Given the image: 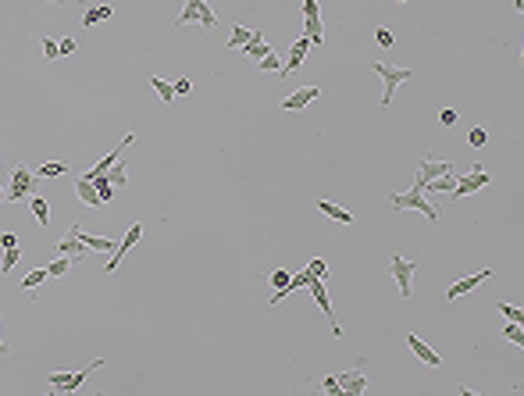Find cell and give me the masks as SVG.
<instances>
[{
    "instance_id": "obj_33",
    "label": "cell",
    "mask_w": 524,
    "mask_h": 396,
    "mask_svg": "<svg viewBox=\"0 0 524 396\" xmlns=\"http://www.w3.org/2000/svg\"><path fill=\"white\" fill-rule=\"evenodd\" d=\"M250 32H254V29H246V26H232V32H228V47H243L246 39H250Z\"/></svg>"
},
{
    "instance_id": "obj_28",
    "label": "cell",
    "mask_w": 524,
    "mask_h": 396,
    "mask_svg": "<svg viewBox=\"0 0 524 396\" xmlns=\"http://www.w3.org/2000/svg\"><path fill=\"white\" fill-rule=\"evenodd\" d=\"M65 172H68L65 161H50V164H43V168H36V179H57V175H65Z\"/></svg>"
},
{
    "instance_id": "obj_36",
    "label": "cell",
    "mask_w": 524,
    "mask_h": 396,
    "mask_svg": "<svg viewBox=\"0 0 524 396\" xmlns=\"http://www.w3.org/2000/svg\"><path fill=\"white\" fill-rule=\"evenodd\" d=\"M307 272H310V279H328V264H325L321 257H314V261L307 264Z\"/></svg>"
},
{
    "instance_id": "obj_32",
    "label": "cell",
    "mask_w": 524,
    "mask_h": 396,
    "mask_svg": "<svg viewBox=\"0 0 524 396\" xmlns=\"http://www.w3.org/2000/svg\"><path fill=\"white\" fill-rule=\"evenodd\" d=\"M257 68H261V72H279V75H282V57H279L275 50H271L268 57H261V61H257Z\"/></svg>"
},
{
    "instance_id": "obj_7",
    "label": "cell",
    "mask_w": 524,
    "mask_h": 396,
    "mask_svg": "<svg viewBox=\"0 0 524 396\" xmlns=\"http://www.w3.org/2000/svg\"><path fill=\"white\" fill-rule=\"evenodd\" d=\"M389 272H392V279H396V286H400V297L407 300L410 293H414V272H417V261H410V257H400V254H392L389 257Z\"/></svg>"
},
{
    "instance_id": "obj_6",
    "label": "cell",
    "mask_w": 524,
    "mask_h": 396,
    "mask_svg": "<svg viewBox=\"0 0 524 396\" xmlns=\"http://www.w3.org/2000/svg\"><path fill=\"white\" fill-rule=\"evenodd\" d=\"M32 190H36V172H29L26 164H18V168L11 172V190H8V204H22V200H29L32 197Z\"/></svg>"
},
{
    "instance_id": "obj_17",
    "label": "cell",
    "mask_w": 524,
    "mask_h": 396,
    "mask_svg": "<svg viewBox=\"0 0 524 396\" xmlns=\"http://www.w3.org/2000/svg\"><path fill=\"white\" fill-rule=\"evenodd\" d=\"M307 50H310V39H307V36H300L296 43H292V50H289V61H282V75L300 72V68H303V61H307Z\"/></svg>"
},
{
    "instance_id": "obj_16",
    "label": "cell",
    "mask_w": 524,
    "mask_h": 396,
    "mask_svg": "<svg viewBox=\"0 0 524 396\" xmlns=\"http://www.w3.org/2000/svg\"><path fill=\"white\" fill-rule=\"evenodd\" d=\"M489 279H492V268H485V272H474V275H467V279H460V282H453V286L446 289V300L464 297V293H471V289H478L481 282H489Z\"/></svg>"
},
{
    "instance_id": "obj_37",
    "label": "cell",
    "mask_w": 524,
    "mask_h": 396,
    "mask_svg": "<svg viewBox=\"0 0 524 396\" xmlns=\"http://www.w3.org/2000/svg\"><path fill=\"white\" fill-rule=\"evenodd\" d=\"M467 143H471V147H485V143H489V132L481 129V125H474V129L467 132Z\"/></svg>"
},
{
    "instance_id": "obj_11",
    "label": "cell",
    "mask_w": 524,
    "mask_h": 396,
    "mask_svg": "<svg viewBox=\"0 0 524 396\" xmlns=\"http://www.w3.org/2000/svg\"><path fill=\"white\" fill-rule=\"evenodd\" d=\"M335 379H339V389H343V396H364L367 393V375L361 371V364L357 368H350V371H339L335 375Z\"/></svg>"
},
{
    "instance_id": "obj_41",
    "label": "cell",
    "mask_w": 524,
    "mask_h": 396,
    "mask_svg": "<svg viewBox=\"0 0 524 396\" xmlns=\"http://www.w3.org/2000/svg\"><path fill=\"white\" fill-rule=\"evenodd\" d=\"M172 86H175V97H185V93H193V82L185 79V75H182V79H175Z\"/></svg>"
},
{
    "instance_id": "obj_13",
    "label": "cell",
    "mask_w": 524,
    "mask_h": 396,
    "mask_svg": "<svg viewBox=\"0 0 524 396\" xmlns=\"http://www.w3.org/2000/svg\"><path fill=\"white\" fill-rule=\"evenodd\" d=\"M321 97V90L318 86H300L296 93H289L285 100H282V111H289V115H300V111H307L314 100Z\"/></svg>"
},
{
    "instance_id": "obj_2",
    "label": "cell",
    "mask_w": 524,
    "mask_h": 396,
    "mask_svg": "<svg viewBox=\"0 0 524 396\" xmlns=\"http://www.w3.org/2000/svg\"><path fill=\"white\" fill-rule=\"evenodd\" d=\"M389 200H392V207H396V211H417V215H425L428 221H435V218H439L435 204H432V200H425V190H421L417 182L410 186L407 193H392Z\"/></svg>"
},
{
    "instance_id": "obj_30",
    "label": "cell",
    "mask_w": 524,
    "mask_h": 396,
    "mask_svg": "<svg viewBox=\"0 0 524 396\" xmlns=\"http://www.w3.org/2000/svg\"><path fill=\"white\" fill-rule=\"evenodd\" d=\"M50 275H47V268H36V272H29L26 279H22V289H26V293H32V289L39 286V282H47Z\"/></svg>"
},
{
    "instance_id": "obj_40",
    "label": "cell",
    "mask_w": 524,
    "mask_h": 396,
    "mask_svg": "<svg viewBox=\"0 0 524 396\" xmlns=\"http://www.w3.org/2000/svg\"><path fill=\"white\" fill-rule=\"evenodd\" d=\"M321 393H328V396H343V389H339V379H335V375H328V379H321Z\"/></svg>"
},
{
    "instance_id": "obj_20",
    "label": "cell",
    "mask_w": 524,
    "mask_h": 396,
    "mask_svg": "<svg viewBox=\"0 0 524 396\" xmlns=\"http://www.w3.org/2000/svg\"><path fill=\"white\" fill-rule=\"evenodd\" d=\"M318 211H321V215H328L332 221H343V225H350V221H353V215L346 211V207H339V204H332V200H325V197L318 200Z\"/></svg>"
},
{
    "instance_id": "obj_10",
    "label": "cell",
    "mask_w": 524,
    "mask_h": 396,
    "mask_svg": "<svg viewBox=\"0 0 524 396\" xmlns=\"http://www.w3.org/2000/svg\"><path fill=\"white\" fill-rule=\"evenodd\" d=\"M307 289H310V297H314V304L321 307V315L328 318V325H332V336L335 339H343V328L335 325V315H332V300H328V289H325V279H310L307 282Z\"/></svg>"
},
{
    "instance_id": "obj_35",
    "label": "cell",
    "mask_w": 524,
    "mask_h": 396,
    "mask_svg": "<svg viewBox=\"0 0 524 396\" xmlns=\"http://www.w3.org/2000/svg\"><path fill=\"white\" fill-rule=\"evenodd\" d=\"M374 43H379L382 50H389V47L396 43V36H392V32H389L385 26H379V29H374Z\"/></svg>"
},
{
    "instance_id": "obj_48",
    "label": "cell",
    "mask_w": 524,
    "mask_h": 396,
    "mask_svg": "<svg viewBox=\"0 0 524 396\" xmlns=\"http://www.w3.org/2000/svg\"><path fill=\"white\" fill-rule=\"evenodd\" d=\"M396 4H407V0H396Z\"/></svg>"
},
{
    "instance_id": "obj_4",
    "label": "cell",
    "mask_w": 524,
    "mask_h": 396,
    "mask_svg": "<svg viewBox=\"0 0 524 396\" xmlns=\"http://www.w3.org/2000/svg\"><path fill=\"white\" fill-rule=\"evenodd\" d=\"M371 72L382 79V108H389V103H392L396 86H400V82H407V79L414 75L410 68H389V65H382V61H371Z\"/></svg>"
},
{
    "instance_id": "obj_42",
    "label": "cell",
    "mask_w": 524,
    "mask_h": 396,
    "mask_svg": "<svg viewBox=\"0 0 524 396\" xmlns=\"http://www.w3.org/2000/svg\"><path fill=\"white\" fill-rule=\"evenodd\" d=\"M456 118H460V115H456L453 108H443V111H439V121H443L446 129H453V125H456Z\"/></svg>"
},
{
    "instance_id": "obj_26",
    "label": "cell",
    "mask_w": 524,
    "mask_h": 396,
    "mask_svg": "<svg viewBox=\"0 0 524 396\" xmlns=\"http://www.w3.org/2000/svg\"><path fill=\"white\" fill-rule=\"evenodd\" d=\"M79 236H82V243H86L90 250H97V254H111L114 250V243L108 236H86V232H79Z\"/></svg>"
},
{
    "instance_id": "obj_5",
    "label": "cell",
    "mask_w": 524,
    "mask_h": 396,
    "mask_svg": "<svg viewBox=\"0 0 524 396\" xmlns=\"http://www.w3.org/2000/svg\"><path fill=\"white\" fill-rule=\"evenodd\" d=\"M97 368H103V357H97V361H90L86 368H82V371H72V375H50V379H47V386L54 389V393H75L82 382H86L90 379V371H97Z\"/></svg>"
},
{
    "instance_id": "obj_47",
    "label": "cell",
    "mask_w": 524,
    "mask_h": 396,
    "mask_svg": "<svg viewBox=\"0 0 524 396\" xmlns=\"http://www.w3.org/2000/svg\"><path fill=\"white\" fill-rule=\"evenodd\" d=\"M43 4H65V0H43Z\"/></svg>"
},
{
    "instance_id": "obj_18",
    "label": "cell",
    "mask_w": 524,
    "mask_h": 396,
    "mask_svg": "<svg viewBox=\"0 0 524 396\" xmlns=\"http://www.w3.org/2000/svg\"><path fill=\"white\" fill-rule=\"evenodd\" d=\"M239 50H243L246 57H254V61H261V57H268V54H271V47L264 43V32H261V29L250 32V39H246V43H243Z\"/></svg>"
},
{
    "instance_id": "obj_43",
    "label": "cell",
    "mask_w": 524,
    "mask_h": 396,
    "mask_svg": "<svg viewBox=\"0 0 524 396\" xmlns=\"http://www.w3.org/2000/svg\"><path fill=\"white\" fill-rule=\"evenodd\" d=\"M57 50H61V57H72V54H75V39H68V36H65V39L57 43Z\"/></svg>"
},
{
    "instance_id": "obj_24",
    "label": "cell",
    "mask_w": 524,
    "mask_h": 396,
    "mask_svg": "<svg viewBox=\"0 0 524 396\" xmlns=\"http://www.w3.org/2000/svg\"><path fill=\"white\" fill-rule=\"evenodd\" d=\"M150 86H154V93L164 100V103H172L175 100V86L168 79H161V75H150Z\"/></svg>"
},
{
    "instance_id": "obj_31",
    "label": "cell",
    "mask_w": 524,
    "mask_h": 396,
    "mask_svg": "<svg viewBox=\"0 0 524 396\" xmlns=\"http://www.w3.org/2000/svg\"><path fill=\"white\" fill-rule=\"evenodd\" d=\"M18 261H22V250H18V246H8V250H4V261H0V272L8 275Z\"/></svg>"
},
{
    "instance_id": "obj_1",
    "label": "cell",
    "mask_w": 524,
    "mask_h": 396,
    "mask_svg": "<svg viewBox=\"0 0 524 396\" xmlns=\"http://www.w3.org/2000/svg\"><path fill=\"white\" fill-rule=\"evenodd\" d=\"M185 26H200L203 32L218 29V14L211 8V0H185L182 14L175 18V29H185Z\"/></svg>"
},
{
    "instance_id": "obj_3",
    "label": "cell",
    "mask_w": 524,
    "mask_h": 396,
    "mask_svg": "<svg viewBox=\"0 0 524 396\" xmlns=\"http://www.w3.org/2000/svg\"><path fill=\"white\" fill-rule=\"evenodd\" d=\"M492 182V172H485L481 164H474L471 172H460L456 175V186H453V200H464V197H471V193H478V190H485V186Z\"/></svg>"
},
{
    "instance_id": "obj_23",
    "label": "cell",
    "mask_w": 524,
    "mask_h": 396,
    "mask_svg": "<svg viewBox=\"0 0 524 396\" xmlns=\"http://www.w3.org/2000/svg\"><path fill=\"white\" fill-rule=\"evenodd\" d=\"M26 204L32 207V215H36V221H39V225H43V228H47V221H50V204H47V197H36V193H32V197H29Z\"/></svg>"
},
{
    "instance_id": "obj_44",
    "label": "cell",
    "mask_w": 524,
    "mask_h": 396,
    "mask_svg": "<svg viewBox=\"0 0 524 396\" xmlns=\"http://www.w3.org/2000/svg\"><path fill=\"white\" fill-rule=\"evenodd\" d=\"M0 246H4V250H8V246H18V236H11V232H0Z\"/></svg>"
},
{
    "instance_id": "obj_9",
    "label": "cell",
    "mask_w": 524,
    "mask_h": 396,
    "mask_svg": "<svg viewBox=\"0 0 524 396\" xmlns=\"http://www.w3.org/2000/svg\"><path fill=\"white\" fill-rule=\"evenodd\" d=\"M79 232H82V225H72V228H68V236L54 246V254H65V257H72L75 264H79V261H86L90 246L82 243V236H79Z\"/></svg>"
},
{
    "instance_id": "obj_22",
    "label": "cell",
    "mask_w": 524,
    "mask_h": 396,
    "mask_svg": "<svg viewBox=\"0 0 524 396\" xmlns=\"http://www.w3.org/2000/svg\"><path fill=\"white\" fill-rule=\"evenodd\" d=\"M111 14H114V8H108V4H100V8H90L86 14H82V29H93L97 22H108Z\"/></svg>"
},
{
    "instance_id": "obj_29",
    "label": "cell",
    "mask_w": 524,
    "mask_h": 396,
    "mask_svg": "<svg viewBox=\"0 0 524 396\" xmlns=\"http://www.w3.org/2000/svg\"><path fill=\"white\" fill-rule=\"evenodd\" d=\"M90 182L97 186V193H100V200H103V204L114 200V186H111V179H108V175H93Z\"/></svg>"
},
{
    "instance_id": "obj_39",
    "label": "cell",
    "mask_w": 524,
    "mask_h": 396,
    "mask_svg": "<svg viewBox=\"0 0 524 396\" xmlns=\"http://www.w3.org/2000/svg\"><path fill=\"white\" fill-rule=\"evenodd\" d=\"M39 47H43V57H47V61H57V57H61V50H57V43H54L50 36L39 39Z\"/></svg>"
},
{
    "instance_id": "obj_12",
    "label": "cell",
    "mask_w": 524,
    "mask_h": 396,
    "mask_svg": "<svg viewBox=\"0 0 524 396\" xmlns=\"http://www.w3.org/2000/svg\"><path fill=\"white\" fill-rule=\"evenodd\" d=\"M446 172H456V164L453 161H435V157H421V164H417V186L425 190V182L439 179V175H446Z\"/></svg>"
},
{
    "instance_id": "obj_45",
    "label": "cell",
    "mask_w": 524,
    "mask_h": 396,
    "mask_svg": "<svg viewBox=\"0 0 524 396\" xmlns=\"http://www.w3.org/2000/svg\"><path fill=\"white\" fill-rule=\"evenodd\" d=\"M8 353H11V346H8L4 339H0V357H8Z\"/></svg>"
},
{
    "instance_id": "obj_8",
    "label": "cell",
    "mask_w": 524,
    "mask_h": 396,
    "mask_svg": "<svg viewBox=\"0 0 524 396\" xmlns=\"http://www.w3.org/2000/svg\"><path fill=\"white\" fill-rule=\"evenodd\" d=\"M139 239H143V221H132V225H129V232L121 236V243L111 250L114 257H111L108 264H103V272H108V275H114V272H118V264H121V257H125V254H132Z\"/></svg>"
},
{
    "instance_id": "obj_46",
    "label": "cell",
    "mask_w": 524,
    "mask_h": 396,
    "mask_svg": "<svg viewBox=\"0 0 524 396\" xmlns=\"http://www.w3.org/2000/svg\"><path fill=\"white\" fill-rule=\"evenodd\" d=\"M4 197H8V190H4V186H0V204H8V200H4Z\"/></svg>"
},
{
    "instance_id": "obj_27",
    "label": "cell",
    "mask_w": 524,
    "mask_h": 396,
    "mask_svg": "<svg viewBox=\"0 0 524 396\" xmlns=\"http://www.w3.org/2000/svg\"><path fill=\"white\" fill-rule=\"evenodd\" d=\"M103 175L111 179V186H114V190H125V186H129V168H125L121 161H114V172H103Z\"/></svg>"
},
{
    "instance_id": "obj_19",
    "label": "cell",
    "mask_w": 524,
    "mask_h": 396,
    "mask_svg": "<svg viewBox=\"0 0 524 396\" xmlns=\"http://www.w3.org/2000/svg\"><path fill=\"white\" fill-rule=\"evenodd\" d=\"M75 193H79V200L86 204V207H103V200H100V193H97V186H93L86 175L75 182Z\"/></svg>"
},
{
    "instance_id": "obj_21",
    "label": "cell",
    "mask_w": 524,
    "mask_h": 396,
    "mask_svg": "<svg viewBox=\"0 0 524 396\" xmlns=\"http://www.w3.org/2000/svg\"><path fill=\"white\" fill-rule=\"evenodd\" d=\"M456 175H460V172H446V175H439V179L425 182V190H428V193H453V186H456Z\"/></svg>"
},
{
    "instance_id": "obj_15",
    "label": "cell",
    "mask_w": 524,
    "mask_h": 396,
    "mask_svg": "<svg viewBox=\"0 0 524 396\" xmlns=\"http://www.w3.org/2000/svg\"><path fill=\"white\" fill-rule=\"evenodd\" d=\"M132 143H136V136H132V132H129V136H121V143H114V150H111L108 157H103V161L97 164V168H90V172H86V179H93V175H103V172H111V168H114V161H121V154L129 150Z\"/></svg>"
},
{
    "instance_id": "obj_38",
    "label": "cell",
    "mask_w": 524,
    "mask_h": 396,
    "mask_svg": "<svg viewBox=\"0 0 524 396\" xmlns=\"http://www.w3.org/2000/svg\"><path fill=\"white\" fill-rule=\"evenodd\" d=\"M499 307V315H507V321H524V310L514 307V304H496Z\"/></svg>"
},
{
    "instance_id": "obj_25",
    "label": "cell",
    "mask_w": 524,
    "mask_h": 396,
    "mask_svg": "<svg viewBox=\"0 0 524 396\" xmlns=\"http://www.w3.org/2000/svg\"><path fill=\"white\" fill-rule=\"evenodd\" d=\"M75 261L72 257H65V254H54V261L47 264V275L50 279H61V275H68V268H72Z\"/></svg>"
},
{
    "instance_id": "obj_14",
    "label": "cell",
    "mask_w": 524,
    "mask_h": 396,
    "mask_svg": "<svg viewBox=\"0 0 524 396\" xmlns=\"http://www.w3.org/2000/svg\"><path fill=\"white\" fill-rule=\"evenodd\" d=\"M407 346H410V353H414V357L421 361V364H428V368H443V357H439V353H435L421 336H417V332H407Z\"/></svg>"
},
{
    "instance_id": "obj_34",
    "label": "cell",
    "mask_w": 524,
    "mask_h": 396,
    "mask_svg": "<svg viewBox=\"0 0 524 396\" xmlns=\"http://www.w3.org/2000/svg\"><path fill=\"white\" fill-rule=\"evenodd\" d=\"M503 336H507L514 346H524V332H521V321H507V328H503Z\"/></svg>"
}]
</instances>
